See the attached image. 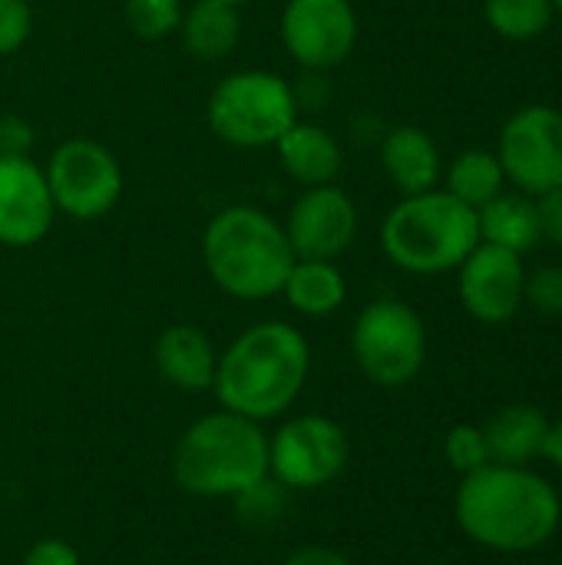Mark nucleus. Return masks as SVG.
<instances>
[{"instance_id":"obj_1","label":"nucleus","mask_w":562,"mask_h":565,"mask_svg":"<svg viewBox=\"0 0 562 565\" xmlns=\"http://www.w3.org/2000/svg\"><path fill=\"white\" fill-rule=\"evenodd\" d=\"M454 513L474 543L494 553H533L560 530L562 503L540 473L487 463L460 480Z\"/></svg>"},{"instance_id":"obj_2","label":"nucleus","mask_w":562,"mask_h":565,"mask_svg":"<svg viewBox=\"0 0 562 565\" xmlns=\"http://www.w3.org/2000/svg\"><path fill=\"white\" fill-rule=\"evenodd\" d=\"M308 371L311 351L305 334L288 321H262L219 354L212 391L222 411L265 424L295 407Z\"/></svg>"},{"instance_id":"obj_3","label":"nucleus","mask_w":562,"mask_h":565,"mask_svg":"<svg viewBox=\"0 0 562 565\" xmlns=\"http://www.w3.org/2000/svg\"><path fill=\"white\" fill-rule=\"evenodd\" d=\"M202 265L229 298L265 301L282 295L295 252L285 228L268 212L229 205L215 212L202 232Z\"/></svg>"},{"instance_id":"obj_4","label":"nucleus","mask_w":562,"mask_h":565,"mask_svg":"<svg viewBox=\"0 0 562 565\" xmlns=\"http://www.w3.org/2000/svg\"><path fill=\"white\" fill-rule=\"evenodd\" d=\"M172 477L192 497L235 500L268 480V437L232 411L205 414L179 437Z\"/></svg>"},{"instance_id":"obj_5","label":"nucleus","mask_w":562,"mask_h":565,"mask_svg":"<svg viewBox=\"0 0 562 565\" xmlns=\"http://www.w3.org/2000/svg\"><path fill=\"white\" fill-rule=\"evenodd\" d=\"M381 245L384 255L411 275L454 271L480 245L477 209L437 189L404 195L381 225Z\"/></svg>"},{"instance_id":"obj_6","label":"nucleus","mask_w":562,"mask_h":565,"mask_svg":"<svg viewBox=\"0 0 562 565\" xmlns=\"http://www.w3.org/2000/svg\"><path fill=\"white\" fill-rule=\"evenodd\" d=\"M205 122L229 146L265 149L298 122V99L278 73L238 70L215 83L205 103Z\"/></svg>"},{"instance_id":"obj_7","label":"nucleus","mask_w":562,"mask_h":565,"mask_svg":"<svg viewBox=\"0 0 562 565\" xmlns=\"http://www.w3.org/2000/svg\"><path fill=\"white\" fill-rule=\"evenodd\" d=\"M351 354L378 387L411 384L427 361V328L421 315L394 298L371 301L351 328Z\"/></svg>"},{"instance_id":"obj_8","label":"nucleus","mask_w":562,"mask_h":565,"mask_svg":"<svg viewBox=\"0 0 562 565\" xmlns=\"http://www.w3.org/2000/svg\"><path fill=\"white\" fill-rule=\"evenodd\" d=\"M351 444L338 420L298 414L268 437V477L285 490H321L348 467Z\"/></svg>"},{"instance_id":"obj_9","label":"nucleus","mask_w":562,"mask_h":565,"mask_svg":"<svg viewBox=\"0 0 562 565\" xmlns=\"http://www.w3.org/2000/svg\"><path fill=\"white\" fill-rule=\"evenodd\" d=\"M56 212L76 222L109 215L123 195V169L116 156L96 139H66L43 166Z\"/></svg>"},{"instance_id":"obj_10","label":"nucleus","mask_w":562,"mask_h":565,"mask_svg":"<svg viewBox=\"0 0 562 565\" xmlns=\"http://www.w3.org/2000/svg\"><path fill=\"white\" fill-rule=\"evenodd\" d=\"M503 175L530 195L562 185V113L553 106L520 109L500 132L497 152Z\"/></svg>"},{"instance_id":"obj_11","label":"nucleus","mask_w":562,"mask_h":565,"mask_svg":"<svg viewBox=\"0 0 562 565\" xmlns=\"http://www.w3.org/2000/svg\"><path fill=\"white\" fill-rule=\"evenodd\" d=\"M278 33L298 66L331 70L344 63L358 43V13L351 0H288Z\"/></svg>"},{"instance_id":"obj_12","label":"nucleus","mask_w":562,"mask_h":565,"mask_svg":"<svg viewBox=\"0 0 562 565\" xmlns=\"http://www.w3.org/2000/svg\"><path fill=\"white\" fill-rule=\"evenodd\" d=\"M282 228L288 235L295 258L335 262L354 245L358 209H354V199L335 182L311 185L291 202Z\"/></svg>"},{"instance_id":"obj_13","label":"nucleus","mask_w":562,"mask_h":565,"mask_svg":"<svg viewBox=\"0 0 562 565\" xmlns=\"http://www.w3.org/2000/svg\"><path fill=\"white\" fill-rule=\"evenodd\" d=\"M56 205L30 156H0V245L30 248L53 228Z\"/></svg>"},{"instance_id":"obj_14","label":"nucleus","mask_w":562,"mask_h":565,"mask_svg":"<svg viewBox=\"0 0 562 565\" xmlns=\"http://www.w3.org/2000/svg\"><path fill=\"white\" fill-rule=\"evenodd\" d=\"M527 275L517 252L480 242L460 265V301L484 324H503L523 301Z\"/></svg>"},{"instance_id":"obj_15","label":"nucleus","mask_w":562,"mask_h":565,"mask_svg":"<svg viewBox=\"0 0 562 565\" xmlns=\"http://www.w3.org/2000/svg\"><path fill=\"white\" fill-rule=\"evenodd\" d=\"M156 367L172 387L202 394V391H212L215 384L219 351L202 328L172 324L156 341Z\"/></svg>"},{"instance_id":"obj_16","label":"nucleus","mask_w":562,"mask_h":565,"mask_svg":"<svg viewBox=\"0 0 562 565\" xmlns=\"http://www.w3.org/2000/svg\"><path fill=\"white\" fill-rule=\"evenodd\" d=\"M275 152H278L285 175L301 182L305 189L335 182L344 166L341 142L325 126H315V122H295L275 142Z\"/></svg>"},{"instance_id":"obj_17","label":"nucleus","mask_w":562,"mask_h":565,"mask_svg":"<svg viewBox=\"0 0 562 565\" xmlns=\"http://www.w3.org/2000/svg\"><path fill=\"white\" fill-rule=\"evenodd\" d=\"M381 162L391 175V182L404 195H421L437 185L441 175V156L434 139L417 126H397L388 132L381 146Z\"/></svg>"},{"instance_id":"obj_18","label":"nucleus","mask_w":562,"mask_h":565,"mask_svg":"<svg viewBox=\"0 0 562 565\" xmlns=\"http://www.w3.org/2000/svg\"><path fill=\"white\" fill-rule=\"evenodd\" d=\"M547 430H550V420L537 407H530V404L503 407L484 427V437H487V447H490V463L523 467V463L543 457Z\"/></svg>"},{"instance_id":"obj_19","label":"nucleus","mask_w":562,"mask_h":565,"mask_svg":"<svg viewBox=\"0 0 562 565\" xmlns=\"http://www.w3.org/2000/svg\"><path fill=\"white\" fill-rule=\"evenodd\" d=\"M179 36L185 50L199 60H225L242 40V17L235 3L222 0H195L185 7Z\"/></svg>"},{"instance_id":"obj_20","label":"nucleus","mask_w":562,"mask_h":565,"mask_svg":"<svg viewBox=\"0 0 562 565\" xmlns=\"http://www.w3.org/2000/svg\"><path fill=\"white\" fill-rule=\"evenodd\" d=\"M282 298L288 301L291 311L305 318H328L335 315L344 298H348V281L335 262H311V258H295Z\"/></svg>"},{"instance_id":"obj_21","label":"nucleus","mask_w":562,"mask_h":565,"mask_svg":"<svg viewBox=\"0 0 562 565\" xmlns=\"http://www.w3.org/2000/svg\"><path fill=\"white\" fill-rule=\"evenodd\" d=\"M480 222V242L500 245L507 252H530L543 235H540V212L530 199L523 195H497L487 205L477 209Z\"/></svg>"},{"instance_id":"obj_22","label":"nucleus","mask_w":562,"mask_h":565,"mask_svg":"<svg viewBox=\"0 0 562 565\" xmlns=\"http://www.w3.org/2000/svg\"><path fill=\"white\" fill-rule=\"evenodd\" d=\"M503 166L494 152H484V149H470V152H460L447 172V192L454 199H460L464 205L470 209H480L487 205L490 199L500 195L503 189Z\"/></svg>"},{"instance_id":"obj_23","label":"nucleus","mask_w":562,"mask_h":565,"mask_svg":"<svg viewBox=\"0 0 562 565\" xmlns=\"http://www.w3.org/2000/svg\"><path fill=\"white\" fill-rule=\"evenodd\" d=\"M487 23L507 40H533L553 20V0H487Z\"/></svg>"},{"instance_id":"obj_24","label":"nucleus","mask_w":562,"mask_h":565,"mask_svg":"<svg viewBox=\"0 0 562 565\" xmlns=\"http://www.w3.org/2000/svg\"><path fill=\"white\" fill-rule=\"evenodd\" d=\"M126 23L142 40H162L179 33L185 3L182 0H126Z\"/></svg>"},{"instance_id":"obj_25","label":"nucleus","mask_w":562,"mask_h":565,"mask_svg":"<svg viewBox=\"0 0 562 565\" xmlns=\"http://www.w3.org/2000/svg\"><path fill=\"white\" fill-rule=\"evenodd\" d=\"M444 454H447V463L467 477V473H477L490 463V447H487V437H484V427H474V424H457L450 427L447 440H444Z\"/></svg>"},{"instance_id":"obj_26","label":"nucleus","mask_w":562,"mask_h":565,"mask_svg":"<svg viewBox=\"0 0 562 565\" xmlns=\"http://www.w3.org/2000/svg\"><path fill=\"white\" fill-rule=\"evenodd\" d=\"M285 493H288V490L268 477V480H262L258 487H252L248 493L235 497V507H238L242 520H248V523H272V520H278L282 510H285Z\"/></svg>"},{"instance_id":"obj_27","label":"nucleus","mask_w":562,"mask_h":565,"mask_svg":"<svg viewBox=\"0 0 562 565\" xmlns=\"http://www.w3.org/2000/svg\"><path fill=\"white\" fill-rule=\"evenodd\" d=\"M33 33L30 0H0V56L17 53Z\"/></svg>"},{"instance_id":"obj_28","label":"nucleus","mask_w":562,"mask_h":565,"mask_svg":"<svg viewBox=\"0 0 562 565\" xmlns=\"http://www.w3.org/2000/svg\"><path fill=\"white\" fill-rule=\"evenodd\" d=\"M523 298H530L543 315H562V268H540L527 281Z\"/></svg>"},{"instance_id":"obj_29","label":"nucleus","mask_w":562,"mask_h":565,"mask_svg":"<svg viewBox=\"0 0 562 565\" xmlns=\"http://www.w3.org/2000/svg\"><path fill=\"white\" fill-rule=\"evenodd\" d=\"M33 149V129L26 119L3 113L0 116V156H30Z\"/></svg>"},{"instance_id":"obj_30","label":"nucleus","mask_w":562,"mask_h":565,"mask_svg":"<svg viewBox=\"0 0 562 565\" xmlns=\"http://www.w3.org/2000/svg\"><path fill=\"white\" fill-rule=\"evenodd\" d=\"M23 565H83V559L66 540H40L26 550Z\"/></svg>"},{"instance_id":"obj_31","label":"nucleus","mask_w":562,"mask_h":565,"mask_svg":"<svg viewBox=\"0 0 562 565\" xmlns=\"http://www.w3.org/2000/svg\"><path fill=\"white\" fill-rule=\"evenodd\" d=\"M537 212H540V235L562 248V185L540 199Z\"/></svg>"},{"instance_id":"obj_32","label":"nucleus","mask_w":562,"mask_h":565,"mask_svg":"<svg viewBox=\"0 0 562 565\" xmlns=\"http://www.w3.org/2000/svg\"><path fill=\"white\" fill-rule=\"evenodd\" d=\"M282 565H351V559L341 550H331V546H301Z\"/></svg>"},{"instance_id":"obj_33","label":"nucleus","mask_w":562,"mask_h":565,"mask_svg":"<svg viewBox=\"0 0 562 565\" xmlns=\"http://www.w3.org/2000/svg\"><path fill=\"white\" fill-rule=\"evenodd\" d=\"M543 457L562 470V420L556 424H550V430H547V444H543Z\"/></svg>"},{"instance_id":"obj_34","label":"nucleus","mask_w":562,"mask_h":565,"mask_svg":"<svg viewBox=\"0 0 562 565\" xmlns=\"http://www.w3.org/2000/svg\"><path fill=\"white\" fill-rule=\"evenodd\" d=\"M222 3H235V7H238V3H245V0H222Z\"/></svg>"},{"instance_id":"obj_35","label":"nucleus","mask_w":562,"mask_h":565,"mask_svg":"<svg viewBox=\"0 0 562 565\" xmlns=\"http://www.w3.org/2000/svg\"><path fill=\"white\" fill-rule=\"evenodd\" d=\"M553 7H560V10H562V0H553Z\"/></svg>"}]
</instances>
